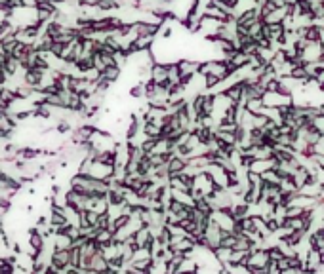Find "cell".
<instances>
[{
	"label": "cell",
	"mask_w": 324,
	"mask_h": 274,
	"mask_svg": "<svg viewBox=\"0 0 324 274\" xmlns=\"http://www.w3.org/2000/svg\"><path fill=\"white\" fill-rule=\"evenodd\" d=\"M92 240H94L99 247L107 246V244H111V242H113V230H111V228H95Z\"/></svg>",
	"instance_id": "obj_2"
},
{
	"label": "cell",
	"mask_w": 324,
	"mask_h": 274,
	"mask_svg": "<svg viewBox=\"0 0 324 274\" xmlns=\"http://www.w3.org/2000/svg\"><path fill=\"white\" fill-rule=\"evenodd\" d=\"M133 242H135V247H149L152 242V234L151 230H149V227H145L143 225L135 234H133Z\"/></svg>",
	"instance_id": "obj_1"
}]
</instances>
